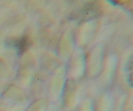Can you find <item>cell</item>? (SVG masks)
I'll list each match as a JSON object with an SVG mask.
<instances>
[{
    "mask_svg": "<svg viewBox=\"0 0 133 111\" xmlns=\"http://www.w3.org/2000/svg\"><path fill=\"white\" fill-rule=\"evenodd\" d=\"M132 74H131V75H130V76H129V83H130V84H131V87H132Z\"/></svg>",
    "mask_w": 133,
    "mask_h": 111,
    "instance_id": "cell-2",
    "label": "cell"
},
{
    "mask_svg": "<svg viewBox=\"0 0 133 111\" xmlns=\"http://www.w3.org/2000/svg\"><path fill=\"white\" fill-rule=\"evenodd\" d=\"M19 54L23 53L28 48V40L26 37H23L18 41L16 44Z\"/></svg>",
    "mask_w": 133,
    "mask_h": 111,
    "instance_id": "cell-1",
    "label": "cell"
}]
</instances>
